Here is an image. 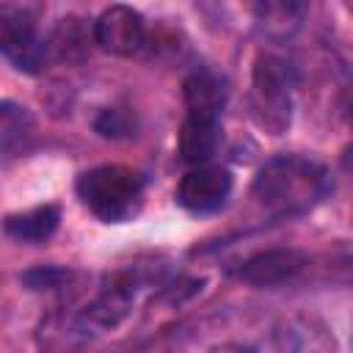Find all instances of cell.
<instances>
[{
  "label": "cell",
  "mask_w": 353,
  "mask_h": 353,
  "mask_svg": "<svg viewBox=\"0 0 353 353\" xmlns=\"http://www.w3.org/2000/svg\"><path fill=\"white\" fill-rule=\"evenodd\" d=\"M232 196V174L223 165H196L188 168L174 190L176 204L190 215L218 212Z\"/></svg>",
  "instance_id": "cell-7"
},
{
  "label": "cell",
  "mask_w": 353,
  "mask_h": 353,
  "mask_svg": "<svg viewBox=\"0 0 353 353\" xmlns=\"http://www.w3.org/2000/svg\"><path fill=\"white\" fill-rule=\"evenodd\" d=\"M273 353H339L331 325L306 309L281 314L270 328Z\"/></svg>",
  "instance_id": "cell-5"
},
{
  "label": "cell",
  "mask_w": 353,
  "mask_h": 353,
  "mask_svg": "<svg viewBox=\"0 0 353 353\" xmlns=\"http://www.w3.org/2000/svg\"><path fill=\"white\" fill-rule=\"evenodd\" d=\"M0 50L6 61L25 74L41 72L44 61L50 58L47 39L39 36L33 14L17 6H0Z\"/></svg>",
  "instance_id": "cell-4"
},
{
  "label": "cell",
  "mask_w": 353,
  "mask_h": 353,
  "mask_svg": "<svg viewBox=\"0 0 353 353\" xmlns=\"http://www.w3.org/2000/svg\"><path fill=\"white\" fill-rule=\"evenodd\" d=\"M94 130H97L102 138H113V141H119V138H130V135H132L135 121H132L130 113L121 110V108H105V110L97 116Z\"/></svg>",
  "instance_id": "cell-16"
},
{
  "label": "cell",
  "mask_w": 353,
  "mask_h": 353,
  "mask_svg": "<svg viewBox=\"0 0 353 353\" xmlns=\"http://www.w3.org/2000/svg\"><path fill=\"white\" fill-rule=\"evenodd\" d=\"M221 146V121L218 119H201V116H185L179 127V157L196 168L210 165Z\"/></svg>",
  "instance_id": "cell-10"
},
{
  "label": "cell",
  "mask_w": 353,
  "mask_h": 353,
  "mask_svg": "<svg viewBox=\"0 0 353 353\" xmlns=\"http://www.w3.org/2000/svg\"><path fill=\"white\" fill-rule=\"evenodd\" d=\"M309 265V256L301 248H265L245 256L237 268V276L251 287H276L295 279Z\"/></svg>",
  "instance_id": "cell-8"
},
{
  "label": "cell",
  "mask_w": 353,
  "mask_h": 353,
  "mask_svg": "<svg viewBox=\"0 0 353 353\" xmlns=\"http://www.w3.org/2000/svg\"><path fill=\"white\" fill-rule=\"evenodd\" d=\"M85 44H88V30L83 25V19L77 17H66V19H58L55 30L50 33L47 39V55H55V58H83L85 55Z\"/></svg>",
  "instance_id": "cell-14"
},
{
  "label": "cell",
  "mask_w": 353,
  "mask_h": 353,
  "mask_svg": "<svg viewBox=\"0 0 353 353\" xmlns=\"http://www.w3.org/2000/svg\"><path fill=\"white\" fill-rule=\"evenodd\" d=\"M207 353H254L248 345H237V342H223V345H215L210 347Z\"/></svg>",
  "instance_id": "cell-17"
},
{
  "label": "cell",
  "mask_w": 353,
  "mask_h": 353,
  "mask_svg": "<svg viewBox=\"0 0 353 353\" xmlns=\"http://www.w3.org/2000/svg\"><path fill=\"white\" fill-rule=\"evenodd\" d=\"M30 135H33V119H30L28 108L14 102V99H3L0 102V149H3V157L11 160L17 152H22Z\"/></svg>",
  "instance_id": "cell-13"
},
{
  "label": "cell",
  "mask_w": 353,
  "mask_h": 353,
  "mask_svg": "<svg viewBox=\"0 0 353 353\" xmlns=\"http://www.w3.org/2000/svg\"><path fill=\"white\" fill-rule=\"evenodd\" d=\"M149 39L146 19L138 8L116 3L94 19V44L119 58H135L143 52Z\"/></svg>",
  "instance_id": "cell-6"
},
{
  "label": "cell",
  "mask_w": 353,
  "mask_h": 353,
  "mask_svg": "<svg viewBox=\"0 0 353 353\" xmlns=\"http://www.w3.org/2000/svg\"><path fill=\"white\" fill-rule=\"evenodd\" d=\"M72 270L69 268H55V265H44V268H33L28 273H22V284L28 290L36 292H47V290H61L72 281Z\"/></svg>",
  "instance_id": "cell-15"
},
{
  "label": "cell",
  "mask_w": 353,
  "mask_h": 353,
  "mask_svg": "<svg viewBox=\"0 0 353 353\" xmlns=\"http://www.w3.org/2000/svg\"><path fill=\"white\" fill-rule=\"evenodd\" d=\"M331 188L328 168L309 154H273L256 171L251 196L273 218H292L312 210Z\"/></svg>",
  "instance_id": "cell-1"
},
{
  "label": "cell",
  "mask_w": 353,
  "mask_h": 353,
  "mask_svg": "<svg viewBox=\"0 0 353 353\" xmlns=\"http://www.w3.org/2000/svg\"><path fill=\"white\" fill-rule=\"evenodd\" d=\"M248 113L268 135H284L292 124V69L279 55L259 52L251 66Z\"/></svg>",
  "instance_id": "cell-3"
},
{
  "label": "cell",
  "mask_w": 353,
  "mask_h": 353,
  "mask_svg": "<svg viewBox=\"0 0 353 353\" xmlns=\"http://www.w3.org/2000/svg\"><path fill=\"white\" fill-rule=\"evenodd\" d=\"M342 163H345V168H353V146L345 152V157H342Z\"/></svg>",
  "instance_id": "cell-18"
},
{
  "label": "cell",
  "mask_w": 353,
  "mask_h": 353,
  "mask_svg": "<svg viewBox=\"0 0 353 353\" xmlns=\"http://www.w3.org/2000/svg\"><path fill=\"white\" fill-rule=\"evenodd\" d=\"M226 80L212 69H196L182 80V102L185 116L218 119L226 108Z\"/></svg>",
  "instance_id": "cell-9"
},
{
  "label": "cell",
  "mask_w": 353,
  "mask_h": 353,
  "mask_svg": "<svg viewBox=\"0 0 353 353\" xmlns=\"http://www.w3.org/2000/svg\"><path fill=\"white\" fill-rule=\"evenodd\" d=\"M77 199L83 207L102 223L132 221L146 196V176L130 165L105 163L83 171L74 182Z\"/></svg>",
  "instance_id": "cell-2"
},
{
  "label": "cell",
  "mask_w": 353,
  "mask_h": 353,
  "mask_svg": "<svg viewBox=\"0 0 353 353\" xmlns=\"http://www.w3.org/2000/svg\"><path fill=\"white\" fill-rule=\"evenodd\" d=\"M58 223H61L58 204H39V207H30V210L6 215L3 229L17 243L39 245V243H47L58 232Z\"/></svg>",
  "instance_id": "cell-11"
},
{
  "label": "cell",
  "mask_w": 353,
  "mask_h": 353,
  "mask_svg": "<svg viewBox=\"0 0 353 353\" xmlns=\"http://www.w3.org/2000/svg\"><path fill=\"white\" fill-rule=\"evenodd\" d=\"M303 17H306V6L303 3L270 0V3L254 6L256 30L268 41H287V39H292L298 33V28L303 25Z\"/></svg>",
  "instance_id": "cell-12"
}]
</instances>
